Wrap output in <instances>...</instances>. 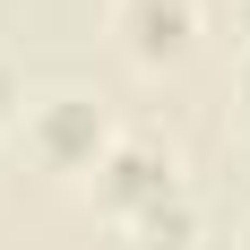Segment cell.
I'll return each instance as SVG.
<instances>
[{
    "label": "cell",
    "instance_id": "obj_1",
    "mask_svg": "<svg viewBox=\"0 0 250 250\" xmlns=\"http://www.w3.org/2000/svg\"><path fill=\"white\" fill-rule=\"evenodd\" d=\"M26 129V155L43 164V173H95L104 155H112V112H104V95H86V86H52V95H26L18 112Z\"/></svg>",
    "mask_w": 250,
    "mask_h": 250
},
{
    "label": "cell",
    "instance_id": "obj_2",
    "mask_svg": "<svg viewBox=\"0 0 250 250\" xmlns=\"http://www.w3.org/2000/svg\"><path fill=\"white\" fill-rule=\"evenodd\" d=\"M173 190H190V181H181V155L164 147V138H147V129H121L112 155L95 164V207L121 216V225H138V216L164 207Z\"/></svg>",
    "mask_w": 250,
    "mask_h": 250
},
{
    "label": "cell",
    "instance_id": "obj_4",
    "mask_svg": "<svg viewBox=\"0 0 250 250\" xmlns=\"http://www.w3.org/2000/svg\"><path fill=\"white\" fill-rule=\"evenodd\" d=\"M129 242H138V250H199V199L173 190L164 207H147V216L129 225Z\"/></svg>",
    "mask_w": 250,
    "mask_h": 250
},
{
    "label": "cell",
    "instance_id": "obj_7",
    "mask_svg": "<svg viewBox=\"0 0 250 250\" xmlns=\"http://www.w3.org/2000/svg\"><path fill=\"white\" fill-rule=\"evenodd\" d=\"M233 18H242V35H250V0H233Z\"/></svg>",
    "mask_w": 250,
    "mask_h": 250
},
{
    "label": "cell",
    "instance_id": "obj_6",
    "mask_svg": "<svg viewBox=\"0 0 250 250\" xmlns=\"http://www.w3.org/2000/svg\"><path fill=\"white\" fill-rule=\"evenodd\" d=\"M233 104H242V129H250V61H242V78H233Z\"/></svg>",
    "mask_w": 250,
    "mask_h": 250
},
{
    "label": "cell",
    "instance_id": "obj_8",
    "mask_svg": "<svg viewBox=\"0 0 250 250\" xmlns=\"http://www.w3.org/2000/svg\"><path fill=\"white\" fill-rule=\"evenodd\" d=\"M242 250H250V225H242Z\"/></svg>",
    "mask_w": 250,
    "mask_h": 250
},
{
    "label": "cell",
    "instance_id": "obj_3",
    "mask_svg": "<svg viewBox=\"0 0 250 250\" xmlns=\"http://www.w3.org/2000/svg\"><path fill=\"white\" fill-rule=\"evenodd\" d=\"M112 35L138 69H173L199 43V0H112Z\"/></svg>",
    "mask_w": 250,
    "mask_h": 250
},
{
    "label": "cell",
    "instance_id": "obj_5",
    "mask_svg": "<svg viewBox=\"0 0 250 250\" xmlns=\"http://www.w3.org/2000/svg\"><path fill=\"white\" fill-rule=\"evenodd\" d=\"M9 112H26V69L9 61V43H0V121H9Z\"/></svg>",
    "mask_w": 250,
    "mask_h": 250
}]
</instances>
